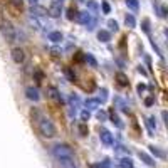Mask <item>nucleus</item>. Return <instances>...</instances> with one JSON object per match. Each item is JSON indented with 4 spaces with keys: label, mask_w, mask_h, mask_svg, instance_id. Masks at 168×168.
I'll return each mask as SVG.
<instances>
[{
    "label": "nucleus",
    "mask_w": 168,
    "mask_h": 168,
    "mask_svg": "<svg viewBox=\"0 0 168 168\" xmlns=\"http://www.w3.org/2000/svg\"><path fill=\"white\" fill-rule=\"evenodd\" d=\"M32 116L37 118V131L40 133V136H44V138L56 136V126H54V123L49 120L47 116L40 114L37 109H35V111H32Z\"/></svg>",
    "instance_id": "1"
},
{
    "label": "nucleus",
    "mask_w": 168,
    "mask_h": 168,
    "mask_svg": "<svg viewBox=\"0 0 168 168\" xmlns=\"http://www.w3.org/2000/svg\"><path fill=\"white\" fill-rule=\"evenodd\" d=\"M52 155H54L56 160H67V158H74V153H72V148L69 145H64V143H59V145L52 146Z\"/></svg>",
    "instance_id": "2"
},
{
    "label": "nucleus",
    "mask_w": 168,
    "mask_h": 168,
    "mask_svg": "<svg viewBox=\"0 0 168 168\" xmlns=\"http://www.w3.org/2000/svg\"><path fill=\"white\" fill-rule=\"evenodd\" d=\"M0 32H2V35L7 39V42H15L17 40V30L14 29L10 22H3L2 25H0Z\"/></svg>",
    "instance_id": "3"
},
{
    "label": "nucleus",
    "mask_w": 168,
    "mask_h": 168,
    "mask_svg": "<svg viewBox=\"0 0 168 168\" xmlns=\"http://www.w3.org/2000/svg\"><path fill=\"white\" fill-rule=\"evenodd\" d=\"M12 59H14V62H24V59H25V54H24V51L20 47H15V49H12Z\"/></svg>",
    "instance_id": "4"
},
{
    "label": "nucleus",
    "mask_w": 168,
    "mask_h": 168,
    "mask_svg": "<svg viewBox=\"0 0 168 168\" xmlns=\"http://www.w3.org/2000/svg\"><path fill=\"white\" fill-rule=\"evenodd\" d=\"M76 20L79 24H83V25H88V24L93 20V17H91L89 12H79V14H76Z\"/></svg>",
    "instance_id": "5"
},
{
    "label": "nucleus",
    "mask_w": 168,
    "mask_h": 168,
    "mask_svg": "<svg viewBox=\"0 0 168 168\" xmlns=\"http://www.w3.org/2000/svg\"><path fill=\"white\" fill-rule=\"evenodd\" d=\"M61 12H62V5H61V2H52L51 7H49V14L52 15V17H59Z\"/></svg>",
    "instance_id": "6"
},
{
    "label": "nucleus",
    "mask_w": 168,
    "mask_h": 168,
    "mask_svg": "<svg viewBox=\"0 0 168 168\" xmlns=\"http://www.w3.org/2000/svg\"><path fill=\"white\" fill-rule=\"evenodd\" d=\"M25 94H27V98L30 101H39L40 99V94H39V89L37 88H32V86H30V88H27L25 89Z\"/></svg>",
    "instance_id": "7"
},
{
    "label": "nucleus",
    "mask_w": 168,
    "mask_h": 168,
    "mask_svg": "<svg viewBox=\"0 0 168 168\" xmlns=\"http://www.w3.org/2000/svg\"><path fill=\"white\" fill-rule=\"evenodd\" d=\"M99 138H101V141H103L104 145H111L113 143V136H111V133H109L108 129H101Z\"/></svg>",
    "instance_id": "8"
},
{
    "label": "nucleus",
    "mask_w": 168,
    "mask_h": 168,
    "mask_svg": "<svg viewBox=\"0 0 168 168\" xmlns=\"http://www.w3.org/2000/svg\"><path fill=\"white\" fill-rule=\"evenodd\" d=\"M59 168H77L74 163V158H67V160H57Z\"/></svg>",
    "instance_id": "9"
},
{
    "label": "nucleus",
    "mask_w": 168,
    "mask_h": 168,
    "mask_svg": "<svg viewBox=\"0 0 168 168\" xmlns=\"http://www.w3.org/2000/svg\"><path fill=\"white\" fill-rule=\"evenodd\" d=\"M98 39H99L101 42H109V40H111V34H109L108 30H99L98 32Z\"/></svg>",
    "instance_id": "10"
},
{
    "label": "nucleus",
    "mask_w": 168,
    "mask_h": 168,
    "mask_svg": "<svg viewBox=\"0 0 168 168\" xmlns=\"http://www.w3.org/2000/svg\"><path fill=\"white\" fill-rule=\"evenodd\" d=\"M116 81H118V84L121 86V88H125V86H128V77H126L123 72H118L116 74Z\"/></svg>",
    "instance_id": "11"
},
{
    "label": "nucleus",
    "mask_w": 168,
    "mask_h": 168,
    "mask_svg": "<svg viewBox=\"0 0 168 168\" xmlns=\"http://www.w3.org/2000/svg\"><path fill=\"white\" fill-rule=\"evenodd\" d=\"M49 40H52V42H61V40H62V34H61V32H57V30H54V32H51V34H49Z\"/></svg>",
    "instance_id": "12"
},
{
    "label": "nucleus",
    "mask_w": 168,
    "mask_h": 168,
    "mask_svg": "<svg viewBox=\"0 0 168 168\" xmlns=\"http://www.w3.org/2000/svg\"><path fill=\"white\" fill-rule=\"evenodd\" d=\"M125 24H126V27L133 29L134 25H136V19H134V15H131V14H128V15H126V19H125Z\"/></svg>",
    "instance_id": "13"
},
{
    "label": "nucleus",
    "mask_w": 168,
    "mask_h": 168,
    "mask_svg": "<svg viewBox=\"0 0 168 168\" xmlns=\"http://www.w3.org/2000/svg\"><path fill=\"white\" fill-rule=\"evenodd\" d=\"M30 14H32V17H42L46 12H44V9H40V7L34 5V7H32V10H30Z\"/></svg>",
    "instance_id": "14"
},
{
    "label": "nucleus",
    "mask_w": 168,
    "mask_h": 168,
    "mask_svg": "<svg viewBox=\"0 0 168 168\" xmlns=\"http://www.w3.org/2000/svg\"><path fill=\"white\" fill-rule=\"evenodd\" d=\"M114 104H116L120 109H123V111H128V108H126V103L123 101V98H120V96L114 98Z\"/></svg>",
    "instance_id": "15"
},
{
    "label": "nucleus",
    "mask_w": 168,
    "mask_h": 168,
    "mask_svg": "<svg viewBox=\"0 0 168 168\" xmlns=\"http://www.w3.org/2000/svg\"><path fill=\"white\" fill-rule=\"evenodd\" d=\"M84 61L91 66V67H96V66H98V62H96V59H94L93 54H84Z\"/></svg>",
    "instance_id": "16"
},
{
    "label": "nucleus",
    "mask_w": 168,
    "mask_h": 168,
    "mask_svg": "<svg viewBox=\"0 0 168 168\" xmlns=\"http://www.w3.org/2000/svg\"><path fill=\"white\" fill-rule=\"evenodd\" d=\"M120 168H133V161L129 158H123L120 160Z\"/></svg>",
    "instance_id": "17"
},
{
    "label": "nucleus",
    "mask_w": 168,
    "mask_h": 168,
    "mask_svg": "<svg viewBox=\"0 0 168 168\" xmlns=\"http://www.w3.org/2000/svg\"><path fill=\"white\" fill-rule=\"evenodd\" d=\"M140 158H141L143 161L146 163V165H150V166H153V165H155L153 158H151V157H148V155H146V153H140Z\"/></svg>",
    "instance_id": "18"
},
{
    "label": "nucleus",
    "mask_w": 168,
    "mask_h": 168,
    "mask_svg": "<svg viewBox=\"0 0 168 168\" xmlns=\"http://www.w3.org/2000/svg\"><path fill=\"white\" fill-rule=\"evenodd\" d=\"M86 106H88V109H96L98 106H99V101L98 99H88L86 101Z\"/></svg>",
    "instance_id": "19"
},
{
    "label": "nucleus",
    "mask_w": 168,
    "mask_h": 168,
    "mask_svg": "<svg viewBox=\"0 0 168 168\" xmlns=\"http://www.w3.org/2000/svg\"><path fill=\"white\" fill-rule=\"evenodd\" d=\"M49 96L54 98V99H57V101H61V94H59V91H57L56 88H49Z\"/></svg>",
    "instance_id": "20"
},
{
    "label": "nucleus",
    "mask_w": 168,
    "mask_h": 168,
    "mask_svg": "<svg viewBox=\"0 0 168 168\" xmlns=\"http://www.w3.org/2000/svg\"><path fill=\"white\" fill-rule=\"evenodd\" d=\"M126 5H128L131 10H138L140 3H138V0H126Z\"/></svg>",
    "instance_id": "21"
},
{
    "label": "nucleus",
    "mask_w": 168,
    "mask_h": 168,
    "mask_svg": "<svg viewBox=\"0 0 168 168\" xmlns=\"http://www.w3.org/2000/svg\"><path fill=\"white\" fill-rule=\"evenodd\" d=\"M91 168H111V163H109V160H104L103 163H99V165H93Z\"/></svg>",
    "instance_id": "22"
},
{
    "label": "nucleus",
    "mask_w": 168,
    "mask_h": 168,
    "mask_svg": "<svg viewBox=\"0 0 168 168\" xmlns=\"http://www.w3.org/2000/svg\"><path fill=\"white\" fill-rule=\"evenodd\" d=\"M155 7H157V10H158V15H160V17H166V9H165V7H160L158 3H155Z\"/></svg>",
    "instance_id": "23"
},
{
    "label": "nucleus",
    "mask_w": 168,
    "mask_h": 168,
    "mask_svg": "<svg viewBox=\"0 0 168 168\" xmlns=\"http://www.w3.org/2000/svg\"><path fill=\"white\" fill-rule=\"evenodd\" d=\"M146 125H148L150 131H151V133H153V129L157 128V125H155V118H148V120H146Z\"/></svg>",
    "instance_id": "24"
},
{
    "label": "nucleus",
    "mask_w": 168,
    "mask_h": 168,
    "mask_svg": "<svg viewBox=\"0 0 168 168\" xmlns=\"http://www.w3.org/2000/svg\"><path fill=\"white\" fill-rule=\"evenodd\" d=\"M111 120H113V123H114V125H116V126H120V128H123V123L120 121V118H118L116 114H114V111L111 113Z\"/></svg>",
    "instance_id": "25"
},
{
    "label": "nucleus",
    "mask_w": 168,
    "mask_h": 168,
    "mask_svg": "<svg viewBox=\"0 0 168 168\" xmlns=\"http://www.w3.org/2000/svg\"><path fill=\"white\" fill-rule=\"evenodd\" d=\"M69 101H71L72 108H77V106H79V98H77V96H71V99H69Z\"/></svg>",
    "instance_id": "26"
},
{
    "label": "nucleus",
    "mask_w": 168,
    "mask_h": 168,
    "mask_svg": "<svg viewBox=\"0 0 168 168\" xmlns=\"http://www.w3.org/2000/svg\"><path fill=\"white\" fill-rule=\"evenodd\" d=\"M150 148H151V153H153V155H157V157H160V158L165 157V153H163V151H160V150H157L155 146H150Z\"/></svg>",
    "instance_id": "27"
},
{
    "label": "nucleus",
    "mask_w": 168,
    "mask_h": 168,
    "mask_svg": "<svg viewBox=\"0 0 168 168\" xmlns=\"http://www.w3.org/2000/svg\"><path fill=\"white\" fill-rule=\"evenodd\" d=\"M106 98H108V91H106V89H101V96L98 98V101L103 103V101H106Z\"/></svg>",
    "instance_id": "28"
},
{
    "label": "nucleus",
    "mask_w": 168,
    "mask_h": 168,
    "mask_svg": "<svg viewBox=\"0 0 168 168\" xmlns=\"http://www.w3.org/2000/svg\"><path fill=\"white\" fill-rule=\"evenodd\" d=\"M101 7H103V12H104V14H109V12H111V5H109L108 2H103V3H101Z\"/></svg>",
    "instance_id": "29"
},
{
    "label": "nucleus",
    "mask_w": 168,
    "mask_h": 168,
    "mask_svg": "<svg viewBox=\"0 0 168 168\" xmlns=\"http://www.w3.org/2000/svg\"><path fill=\"white\" fill-rule=\"evenodd\" d=\"M108 27L111 29V30H118V22L116 20H108Z\"/></svg>",
    "instance_id": "30"
},
{
    "label": "nucleus",
    "mask_w": 168,
    "mask_h": 168,
    "mask_svg": "<svg viewBox=\"0 0 168 168\" xmlns=\"http://www.w3.org/2000/svg\"><path fill=\"white\" fill-rule=\"evenodd\" d=\"M143 30H145L146 34H150V20L148 19L143 20Z\"/></svg>",
    "instance_id": "31"
},
{
    "label": "nucleus",
    "mask_w": 168,
    "mask_h": 168,
    "mask_svg": "<svg viewBox=\"0 0 168 168\" xmlns=\"http://www.w3.org/2000/svg\"><path fill=\"white\" fill-rule=\"evenodd\" d=\"M76 14H77V12H76L74 9H69V10H67V19H69V20H72V19L76 17Z\"/></svg>",
    "instance_id": "32"
},
{
    "label": "nucleus",
    "mask_w": 168,
    "mask_h": 168,
    "mask_svg": "<svg viewBox=\"0 0 168 168\" xmlns=\"http://www.w3.org/2000/svg\"><path fill=\"white\" fill-rule=\"evenodd\" d=\"M153 103H155V98L153 96H150V98H146V99H145V104L146 106H151Z\"/></svg>",
    "instance_id": "33"
},
{
    "label": "nucleus",
    "mask_w": 168,
    "mask_h": 168,
    "mask_svg": "<svg viewBox=\"0 0 168 168\" xmlns=\"http://www.w3.org/2000/svg\"><path fill=\"white\" fill-rule=\"evenodd\" d=\"M79 133L83 134V136H86V133H88V128H86V125H81V126H79Z\"/></svg>",
    "instance_id": "34"
},
{
    "label": "nucleus",
    "mask_w": 168,
    "mask_h": 168,
    "mask_svg": "<svg viewBox=\"0 0 168 168\" xmlns=\"http://www.w3.org/2000/svg\"><path fill=\"white\" fill-rule=\"evenodd\" d=\"M88 5H89V9H93L94 12L98 10V3H96V2H93V0H91V2H88Z\"/></svg>",
    "instance_id": "35"
},
{
    "label": "nucleus",
    "mask_w": 168,
    "mask_h": 168,
    "mask_svg": "<svg viewBox=\"0 0 168 168\" xmlns=\"http://www.w3.org/2000/svg\"><path fill=\"white\" fill-rule=\"evenodd\" d=\"M10 3H14L15 7H22V3H24V0H10Z\"/></svg>",
    "instance_id": "36"
},
{
    "label": "nucleus",
    "mask_w": 168,
    "mask_h": 168,
    "mask_svg": "<svg viewBox=\"0 0 168 168\" xmlns=\"http://www.w3.org/2000/svg\"><path fill=\"white\" fill-rule=\"evenodd\" d=\"M81 118H83V121H88L89 120V111H83L81 113Z\"/></svg>",
    "instance_id": "37"
},
{
    "label": "nucleus",
    "mask_w": 168,
    "mask_h": 168,
    "mask_svg": "<svg viewBox=\"0 0 168 168\" xmlns=\"http://www.w3.org/2000/svg\"><path fill=\"white\" fill-rule=\"evenodd\" d=\"M98 118H99L101 121H104L106 120V113L104 111H99V113H98Z\"/></svg>",
    "instance_id": "38"
},
{
    "label": "nucleus",
    "mask_w": 168,
    "mask_h": 168,
    "mask_svg": "<svg viewBox=\"0 0 168 168\" xmlns=\"http://www.w3.org/2000/svg\"><path fill=\"white\" fill-rule=\"evenodd\" d=\"M76 61H77V62H83V61H84V54H81V52H79V54L76 56Z\"/></svg>",
    "instance_id": "39"
},
{
    "label": "nucleus",
    "mask_w": 168,
    "mask_h": 168,
    "mask_svg": "<svg viewBox=\"0 0 168 168\" xmlns=\"http://www.w3.org/2000/svg\"><path fill=\"white\" fill-rule=\"evenodd\" d=\"M67 76H69V79H71V81H74V79H76L74 72H72V71H69V69H67Z\"/></svg>",
    "instance_id": "40"
},
{
    "label": "nucleus",
    "mask_w": 168,
    "mask_h": 168,
    "mask_svg": "<svg viewBox=\"0 0 168 168\" xmlns=\"http://www.w3.org/2000/svg\"><path fill=\"white\" fill-rule=\"evenodd\" d=\"M51 52H52V56H61V51H59V49H51Z\"/></svg>",
    "instance_id": "41"
},
{
    "label": "nucleus",
    "mask_w": 168,
    "mask_h": 168,
    "mask_svg": "<svg viewBox=\"0 0 168 168\" xmlns=\"http://www.w3.org/2000/svg\"><path fill=\"white\" fill-rule=\"evenodd\" d=\"M143 91H145V84H140L138 86V93H143Z\"/></svg>",
    "instance_id": "42"
},
{
    "label": "nucleus",
    "mask_w": 168,
    "mask_h": 168,
    "mask_svg": "<svg viewBox=\"0 0 168 168\" xmlns=\"http://www.w3.org/2000/svg\"><path fill=\"white\" fill-rule=\"evenodd\" d=\"M29 2H30V5H32V7H34V5H37L39 0H29Z\"/></svg>",
    "instance_id": "43"
},
{
    "label": "nucleus",
    "mask_w": 168,
    "mask_h": 168,
    "mask_svg": "<svg viewBox=\"0 0 168 168\" xmlns=\"http://www.w3.org/2000/svg\"><path fill=\"white\" fill-rule=\"evenodd\" d=\"M57 2H61V3H62V0H57Z\"/></svg>",
    "instance_id": "44"
}]
</instances>
